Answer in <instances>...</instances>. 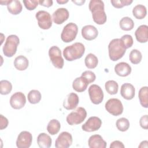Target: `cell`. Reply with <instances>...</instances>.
Returning a JSON list of instances; mask_svg holds the SVG:
<instances>
[{
    "mask_svg": "<svg viewBox=\"0 0 148 148\" xmlns=\"http://www.w3.org/2000/svg\"><path fill=\"white\" fill-rule=\"evenodd\" d=\"M89 10L92 13L94 21L99 25L103 24L107 20L105 12L104 3L101 0H91L88 5Z\"/></svg>",
    "mask_w": 148,
    "mask_h": 148,
    "instance_id": "obj_1",
    "label": "cell"
},
{
    "mask_svg": "<svg viewBox=\"0 0 148 148\" xmlns=\"http://www.w3.org/2000/svg\"><path fill=\"white\" fill-rule=\"evenodd\" d=\"M84 52L85 47L84 45L80 42H76L66 47L63 50V56L66 60L72 61L80 58Z\"/></svg>",
    "mask_w": 148,
    "mask_h": 148,
    "instance_id": "obj_2",
    "label": "cell"
},
{
    "mask_svg": "<svg viewBox=\"0 0 148 148\" xmlns=\"http://www.w3.org/2000/svg\"><path fill=\"white\" fill-rule=\"evenodd\" d=\"M109 56L113 61H116L121 58L124 55L126 49L121 40L119 38L112 39L108 45Z\"/></svg>",
    "mask_w": 148,
    "mask_h": 148,
    "instance_id": "obj_3",
    "label": "cell"
},
{
    "mask_svg": "<svg viewBox=\"0 0 148 148\" xmlns=\"http://www.w3.org/2000/svg\"><path fill=\"white\" fill-rule=\"evenodd\" d=\"M20 43L18 37L16 35H9L3 46V53L7 57H13L16 53L17 46Z\"/></svg>",
    "mask_w": 148,
    "mask_h": 148,
    "instance_id": "obj_4",
    "label": "cell"
},
{
    "mask_svg": "<svg viewBox=\"0 0 148 148\" xmlns=\"http://www.w3.org/2000/svg\"><path fill=\"white\" fill-rule=\"evenodd\" d=\"M87 117V112L82 107H79L66 116V121L71 125H77L82 123Z\"/></svg>",
    "mask_w": 148,
    "mask_h": 148,
    "instance_id": "obj_5",
    "label": "cell"
},
{
    "mask_svg": "<svg viewBox=\"0 0 148 148\" xmlns=\"http://www.w3.org/2000/svg\"><path fill=\"white\" fill-rule=\"evenodd\" d=\"M78 32L77 25L73 23L67 24L63 28L61 34V40L65 43H69L75 39Z\"/></svg>",
    "mask_w": 148,
    "mask_h": 148,
    "instance_id": "obj_6",
    "label": "cell"
},
{
    "mask_svg": "<svg viewBox=\"0 0 148 148\" xmlns=\"http://www.w3.org/2000/svg\"><path fill=\"white\" fill-rule=\"evenodd\" d=\"M49 56L53 66L58 69H62L64 61L61 56V51L57 46H51L49 50Z\"/></svg>",
    "mask_w": 148,
    "mask_h": 148,
    "instance_id": "obj_7",
    "label": "cell"
},
{
    "mask_svg": "<svg viewBox=\"0 0 148 148\" xmlns=\"http://www.w3.org/2000/svg\"><path fill=\"white\" fill-rule=\"evenodd\" d=\"M106 110L111 114L117 116L122 114L123 112V105L119 99L110 98L105 103Z\"/></svg>",
    "mask_w": 148,
    "mask_h": 148,
    "instance_id": "obj_8",
    "label": "cell"
},
{
    "mask_svg": "<svg viewBox=\"0 0 148 148\" xmlns=\"http://www.w3.org/2000/svg\"><path fill=\"white\" fill-rule=\"evenodd\" d=\"M35 17L39 27L43 29H48L52 26V18L50 13L45 10H39Z\"/></svg>",
    "mask_w": 148,
    "mask_h": 148,
    "instance_id": "obj_9",
    "label": "cell"
},
{
    "mask_svg": "<svg viewBox=\"0 0 148 148\" xmlns=\"http://www.w3.org/2000/svg\"><path fill=\"white\" fill-rule=\"evenodd\" d=\"M91 101L95 105L101 103L103 99V92L102 88L97 84L91 85L88 90Z\"/></svg>",
    "mask_w": 148,
    "mask_h": 148,
    "instance_id": "obj_10",
    "label": "cell"
},
{
    "mask_svg": "<svg viewBox=\"0 0 148 148\" xmlns=\"http://www.w3.org/2000/svg\"><path fill=\"white\" fill-rule=\"evenodd\" d=\"M32 141V134L28 131H21L17 136L16 146L18 148H28L31 146Z\"/></svg>",
    "mask_w": 148,
    "mask_h": 148,
    "instance_id": "obj_11",
    "label": "cell"
},
{
    "mask_svg": "<svg viewBox=\"0 0 148 148\" xmlns=\"http://www.w3.org/2000/svg\"><path fill=\"white\" fill-rule=\"evenodd\" d=\"M72 136L68 132H62L57 137L55 142V146L57 148H68L72 143Z\"/></svg>",
    "mask_w": 148,
    "mask_h": 148,
    "instance_id": "obj_12",
    "label": "cell"
},
{
    "mask_svg": "<svg viewBox=\"0 0 148 148\" xmlns=\"http://www.w3.org/2000/svg\"><path fill=\"white\" fill-rule=\"evenodd\" d=\"M102 125V120L98 117H90L82 126V128L86 132H93L98 130Z\"/></svg>",
    "mask_w": 148,
    "mask_h": 148,
    "instance_id": "obj_13",
    "label": "cell"
},
{
    "mask_svg": "<svg viewBox=\"0 0 148 148\" xmlns=\"http://www.w3.org/2000/svg\"><path fill=\"white\" fill-rule=\"evenodd\" d=\"M26 103L25 95L21 92H16L10 97V105L14 109H20L23 108Z\"/></svg>",
    "mask_w": 148,
    "mask_h": 148,
    "instance_id": "obj_14",
    "label": "cell"
},
{
    "mask_svg": "<svg viewBox=\"0 0 148 148\" xmlns=\"http://www.w3.org/2000/svg\"><path fill=\"white\" fill-rule=\"evenodd\" d=\"M69 16L68 10L66 8H60L57 9L52 15V19L56 24H61L66 21Z\"/></svg>",
    "mask_w": 148,
    "mask_h": 148,
    "instance_id": "obj_15",
    "label": "cell"
},
{
    "mask_svg": "<svg viewBox=\"0 0 148 148\" xmlns=\"http://www.w3.org/2000/svg\"><path fill=\"white\" fill-rule=\"evenodd\" d=\"M79 102L78 95L74 92L67 95L63 102V106L66 110H73L76 108Z\"/></svg>",
    "mask_w": 148,
    "mask_h": 148,
    "instance_id": "obj_16",
    "label": "cell"
},
{
    "mask_svg": "<svg viewBox=\"0 0 148 148\" xmlns=\"http://www.w3.org/2000/svg\"><path fill=\"white\" fill-rule=\"evenodd\" d=\"M98 35V31L95 27L92 25H87L82 29V35L83 38L87 40L95 39Z\"/></svg>",
    "mask_w": 148,
    "mask_h": 148,
    "instance_id": "obj_17",
    "label": "cell"
},
{
    "mask_svg": "<svg viewBox=\"0 0 148 148\" xmlns=\"http://www.w3.org/2000/svg\"><path fill=\"white\" fill-rule=\"evenodd\" d=\"M135 89L132 84L125 83L122 84L120 89V94L122 97L127 100L133 99L135 96Z\"/></svg>",
    "mask_w": 148,
    "mask_h": 148,
    "instance_id": "obj_18",
    "label": "cell"
},
{
    "mask_svg": "<svg viewBox=\"0 0 148 148\" xmlns=\"http://www.w3.org/2000/svg\"><path fill=\"white\" fill-rule=\"evenodd\" d=\"M88 146L90 148H105L106 142L99 135H93L91 136L88 140Z\"/></svg>",
    "mask_w": 148,
    "mask_h": 148,
    "instance_id": "obj_19",
    "label": "cell"
},
{
    "mask_svg": "<svg viewBox=\"0 0 148 148\" xmlns=\"http://www.w3.org/2000/svg\"><path fill=\"white\" fill-rule=\"evenodd\" d=\"M132 69L131 66L127 62H121L117 64L114 66L116 73L120 76L125 77L128 76L131 72Z\"/></svg>",
    "mask_w": 148,
    "mask_h": 148,
    "instance_id": "obj_20",
    "label": "cell"
},
{
    "mask_svg": "<svg viewBox=\"0 0 148 148\" xmlns=\"http://www.w3.org/2000/svg\"><path fill=\"white\" fill-rule=\"evenodd\" d=\"M135 35L138 42L146 43L148 40V27L146 25H140L135 31Z\"/></svg>",
    "mask_w": 148,
    "mask_h": 148,
    "instance_id": "obj_21",
    "label": "cell"
},
{
    "mask_svg": "<svg viewBox=\"0 0 148 148\" xmlns=\"http://www.w3.org/2000/svg\"><path fill=\"white\" fill-rule=\"evenodd\" d=\"M89 84L87 80L83 76L76 77L73 82L72 87L77 92L84 91Z\"/></svg>",
    "mask_w": 148,
    "mask_h": 148,
    "instance_id": "obj_22",
    "label": "cell"
},
{
    "mask_svg": "<svg viewBox=\"0 0 148 148\" xmlns=\"http://www.w3.org/2000/svg\"><path fill=\"white\" fill-rule=\"evenodd\" d=\"M51 139L46 133H40L37 137V143L40 148H49L51 146Z\"/></svg>",
    "mask_w": 148,
    "mask_h": 148,
    "instance_id": "obj_23",
    "label": "cell"
},
{
    "mask_svg": "<svg viewBox=\"0 0 148 148\" xmlns=\"http://www.w3.org/2000/svg\"><path fill=\"white\" fill-rule=\"evenodd\" d=\"M7 8L9 13L13 15H17L21 12L23 7L20 1L11 0L8 3Z\"/></svg>",
    "mask_w": 148,
    "mask_h": 148,
    "instance_id": "obj_24",
    "label": "cell"
},
{
    "mask_svg": "<svg viewBox=\"0 0 148 148\" xmlns=\"http://www.w3.org/2000/svg\"><path fill=\"white\" fill-rule=\"evenodd\" d=\"M29 65V61L27 57L20 55L16 57L14 61V66L18 71L25 70Z\"/></svg>",
    "mask_w": 148,
    "mask_h": 148,
    "instance_id": "obj_25",
    "label": "cell"
},
{
    "mask_svg": "<svg viewBox=\"0 0 148 148\" xmlns=\"http://www.w3.org/2000/svg\"><path fill=\"white\" fill-rule=\"evenodd\" d=\"M133 16L137 19H143L147 14V9L145 6L143 5H136L132 9Z\"/></svg>",
    "mask_w": 148,
    "mask_h": 148,
    "instance_id": "obj_26",
    "label": "cell"
},
{
    "mask_svg": "<svg viewBox=\"0 0 148 148\" xmlns=\"http://www.w3.org/2000/svg\"><path fill=\"white\" fill-rule=\"evenodd\" d=\"M138 97L140 105L145 108H148V87H142L139 91Z\"/></svg>",
    "mask_w": 148,
    "mask_h": 148,
    "instance_id": "obj_27",
    "label": "cell"
},
{
    "mask_svg": "<svg viewBox=\"0 0 148 148\" xmlns=\"http://www.w3.org/2000/svg\"><path fill=\"white\" fill-rule=\"evenodd\" d=\"M61 124L60 121L57 119H52L47 124V130L50 134L54 135L59 132Z\"/></svg>",
    "mask_w": 148,
    "mask_h": 148,
    "instance_id": "obj_28",
    "label": "cell"
},
{
    "mask_svg": "<svg viewBox=\"0 0 148 148\" xmlns=\"http://www.w3.org/2000/svg\"><path fill=\"white\" fill-rule=\"evenodd\" d=\"M119 25L120 28L123 31H130L133 29L134 23L130 17H124L120 20Z\"/></svg>",
    "mask_w": 148,
    "mask_h": 148,
    "instance_id": "obj_29",
    "label": "cell"
},
{
    "mask_svg": "<svg viewBox=\"0 0 148 148\" xmlns=\"http://www.w3.org/2000/svg\"><path fill=\"white\" fill-rule=\"evenodd\" d=\"M84 63L86 67L88 69H94L97 66L98 60L94 54L89 53L86 56L84 59Z\"/></svg>",
    "mask_w": 148,
    "mask_h": 148,
    "instance_id": "obj_30",
    "label": "cell"
},
{
    "mask_svg": "<svg viewBox=\"0 0 148 148\" xmlns=\"http://www.w3.org/2000/svg\"><path fill=\"white\" fill-rule=\"evenodd\" d=\"M41 94L37 90H32L28 94V100L32 104H36L41 99Z\"/></svg>",
    "mask_w": 148,
    "mask_h": 148,
    "instance_id": "obj_31",
    "label": "cell"
},
{
    "mask_svg": "<svg viewBox=\"0 0 148 148\" xmlns=\"http://www.w3.org/2000/svg\"><path fill=\"white\" fill-rule=\"evenodd\" d=\"M105 87L107 92L110 95L117 94L119 88L118 83L114 80H108L105 83Z\"/></svg>",
    "mask_w": 148,
    "mask_h": 148,
    "instance_id": "obj_32",
    "label": "cell"
},
{
    "mask_svg": "<svg viewBox=\"0 0 148 148\" xmlns=\"http://www.w3.org/2000/svg\"><path fill=\"white\" fill-rule=\"evenodd\" d=\"M142 58V55L140 51L137 49H133L131 51L129 55V59L133 64H139Z\"/></svg>",
    "mask_w": 148,
    "mask_h": 148,
    "instance_id": "obj_33",
    "label": "cell"
},
{
    "mask_svg": "<svg viewBox=\"0 0 148 148\" xmlns=\"http://www.w3.org/2000/svg\"><path fill=\"white\" fill-rule=\"evenodd\" d=\"M12 90V83L6 80H2L0 82V93L2 95L9 94Z\"/></svg>",
    "mask_w": 148,
    "mask_h": 148,
    "instance_id": "obj_34",
    "label": "cell"
},
{
    "mask_svg": "<svg viewBox=\"0 0 148 148\" xmlns=\"http://www.w3.org/2000/svg\"><path fill=\"white\" fill-rule=\"evenodd\" d=\"M116 125L119 131L124 132L128 130L130 127V121L127 119L125 117H121L116 121Z\"/></svg>",
    "mask_w": 148,
    "mask_h": 148,
    "instance_id": "obj_35",
    "label": "cell"
},
{
    "mask_svg": "<svg viewBox=\"0 0 148 148\" xmlns=\"http://www.w3.org/2000/svg\"><path fill=\"white\" fill-rule=\"evenodd\" d=\"M132 0H111L110 2L113 6L116 8H122L125 6H128L132 3Z\"/></svg>",
    "mask_w": 148,
    "mask_h": 148,
    "instance_id": "obj_36",
    "label": "cell"
},
{
    "mask_svg": "<svg viewBox=\"0 0 148 148\" xmlns=\"http://www.w3.org/2000/svg\"><path fill=\"white\" fill-rule=\"evenodd\" d=\"M120 39L122 42L123 45L126 49L131 47L134 43L133 38L130 35H124Z\"/></svg>",
    "mask_w": 148,
    "mask_h": 148,
    "instance_id": "obj_37",
    "label": "cell"
},
{
    "mask_svg": "<svg viewBox=\"0 0 148 148\" xmlns=\"http://www.w3.org/2000/svg\"><path fill=\"white\" fill-rule=\"evenodd\" d=\"M23 3L27 9L33 10L38 6L39 1L36 0H25L23 1Z\"/></svg>",
    "mask_w": 148,
    "mask_h": 148,
    "instance_id": "obj_38",
    "label": "cell"
},
{
    "mask_svg": "<svg viewBox=\"0 0 148 148\" xmlns=\"http://www.w3.org/2000/svg\"><path fill=\"white\" fill-rule=\"evenodd\" d=\"M81 76H83L84 78H86L89 84L94 82L96 79V76L95 73L91 71H86L83 72L82 73Z\"/></svg>",
    "mask_w": 148,
    "mask_h": 148,
    "instance_id": "obj_39",
    "label": "cell"
},
{
    "mask_svg": "<svg viewBox=\"0 0 148 148\" xmlns=\"http://www.w3.org/2000/svg\"><path fill=\"white\" fill-rule=\"evenodd\" d=\"M139 124L140 127L145 129L147 130L148 128V116L147 114L142 116L139 120Z\"/></svg>",
    "mask_w": 148,
    "mask_h": 148,
    "instance_id": "obj_40",
    "label": "cell"
},
{
    "mask_svg": "<svg viewBox=\"0 0 148 148\" xmlns=\"http://www.w3.org/2000/svg\"><path fill=\"white\" fill-rule=\"evenodd\" d=\"M1 117V122H0V129L1 130H3L4 128H6L8 125V120L4 117L3 115H0Z\"/></svg>",
    "mask_w": 148,
    "mask_h": 148,
    "instance_id": "obj_41",
    "label": "cell"
},
{
    "mask_svg": "<svg viewBox=\"0 0 148 148\" xmlns=\"http://www.w3.org/2000/svg\"><path fill=\"white\" fill-rule=\"evenodd\" d=\"M124 144L119 140H114L110 145V148H124Z\"/></svg>",
    "mask_w": 148,
    "mask_h": 148,
    "instance_id": "obj_42",
    "label": "cell"
},
{
    "mask_svg": "<svg viewBox=\"0 0 148 148\" xmlns=\"http://www.w3.org/2000/svg\"><path fill=\"white\" fill-rule=\"evenodd\" d=\"M53 1L52 0H45V1H39V3L42 5V6H43L45 7H47V8H49V7H50L52 6L53 5Z\"/></svg>",
    "mask_w": 148,
    "mask_h": 148,
    "instance_id": "obj_43",
    "label": "cell"
},
{
    "mask_svg": "<svg viewBox=\"0 0 148 148\" xmlns=\"http://www.w3.org/2000/svg\"><path fill=\"white\" fill-rule=\"evenodd\" d=\"M147 140H143L142 141L140 144L139 145V147H147Z\"/></svg>",
    "mask_w": 148,
    "mask_h": 148,
    "instance_id": "obj_44",
    "label": "cell"
},
{
    "mask_svg": "<svg viewBox=\"0 0 148 148\" xmlns=\"http://www.w3.org/2000/svg\"><path fill=\"white\" fill-rule=\"evenodd\" d=\"M73 2H74L75 4H76L77 5H82L84 2H85V1H73L72 0V1Z\"/></svg>",
    "mask_w": 148,
    "mask_h": 148,
    "instance_id": "obj_45",
    "label": "cell"
},
{
    "mask_svg": "<svg viewBox=\"0 0 148 148\" xmlns=\"http://www.w3.org/2000/svg\"><path fill=\"white\" fill-rule=\"evenodd\" d=\"M68 2V0H66V1H65V0H60V1L57 0V2L58 3H60V4H64V3H67Z\"/></svg>",
    "mask_w": 148,
    "mask_h": 148,
    "instance_id": "obj_46",
    "label": "cell"
},
{
    "mask_svg": "<svg viewBox=\"0 0 148 148\" xmlns=\"http://www.w3.org/2000/svg\"><path fill=\"white\" fill-rule=\"evenodd\" d=\"M9 1H0V3H1V4L2 5H8V3H9Z\"/></svg>",
    "mask_w": 148,
    "mask_h": 148,
    "instance_id": "obj_47",
    "label": "cell"
}]
</instances>
